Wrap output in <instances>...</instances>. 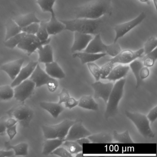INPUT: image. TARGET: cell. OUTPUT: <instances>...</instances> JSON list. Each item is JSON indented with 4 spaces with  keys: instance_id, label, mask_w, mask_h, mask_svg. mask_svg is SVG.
I'll return each instance as SVG.
<instances>
[{
    "instance_id": "1",
    "label": "cell",
    "mask_w": 157,
    "mask_h": 157,
    "mask_svg": "<svg viewBox=\"0 0 157 157\" xmlns=\"http://www.w3.org/2000/svg\"><path fill=\"white\" fill-rule=\"evenodd\" d=\"M111 0H93L74 9L75 18L97 19L112 13Z\"/></svg>"
},
{
    "instance_id": "2",
    "label": "cell",
    "mask_w": 157,
    "mask_h": 157,
    "mask_svg": "<svg viewBox=\"0 0 157 157\" xmlns=\"http://www.w3.org/2000/svg\"><path fill=\"white\" fill-rule=\"evenodd\" d=\"M105 16H104L97 19L75 18L74 20L59 21L66 26L65 30L95 35L103 31L105 26Z\"/></svg>"
},
{
    "instance_id": "3",
    "label": "cell",
    "mask_w": 157,
    "mask_h": 157,
    "mask_svg": "<svg viewBox=\"0 0 157 157\" xmlns=\"http://www.w3.org/2000/svg\"><path fill=\"white\" fill-rule=\"evenodd\" d=\"M125 78H123L114 84L106 103L105 117L106 119L114 117L118 113V104L124 94Z\"/></svg>"
},
{
    "instance_id": "4",
    "label": "cell",
    "mask_w": 157,
    "mask_h": 157,
    "mask_svg": "<svg viewBox=\"0 0 157 157\" xmlns=\"http://www.w3.org/2000/svg\"><path fill=\"white\" fill-rule=\"evenodd\" d=\"M121 51V47L117 43L110 45L105 44L101 37V34L95 35L83 51L88 53H105L111 56L115 57Z\"/></svg>"
},
{
    "instance_id": "5",
    "label": "cell",
    "mask_w": 157,
    "mask_h": 157,
    "mask_svg": "<svg viewBox=\"0 0 157 157\" xmlns=\"http://www.w3.org/2000/svg\"><path fill=\"white\" fill-rule=\"evenodd\" d=\"M75 122L70 119H65L57 124L43 125L42 128L44 136L46 139L58 138L64 140L70 128Z\"/></svg>"
},
{
    "instance_id": "6",
    "label": "cell",
    "mask_w": 157,
    "mask_h": 157,
    "mask_svg": "<svg viewBox=\"0 0 157 157\" xmlns=\"http://www.w3.org/2000/svg\"><path fill=\"white\" fill-rule=\"evenodd\" d=\"M126 116L135 124L140 135L146 138H153L155 137L150 125V122L145 115L138 112L126 111Z\"/></svg>"
},
{
    "instance_id": "7",
    "label": "cell",
    "mask_w": 157,
    "mask_h": 157,
    "mask_svg": "<svg viewBox=\"0 0 157 157\" xmlns=\"http://www.w3.org/2000/svg\"><path fill=\"white\" fill-rule=\"evenodd\" d=\"M29 79L35 83L36 88L47 85L48 90L51 92L56 91L58 87V81L44 71L39 64L37 65Z\"/></svg>"
},
{
    "instance_id": "8",
    "label": "cell",
    "mask_w": 157,
    "mask_h": 157,
    "mask_svg": "<svg viewBox=\"0 0 157 157\" xmlns=\"http://www.w3.org/2000/svg\"><path fill=\"white\" fill-rule=\"evenodd\" d=\"M7 114L16 119L18 123L25 128L29 126L33 117L32 109L24 102L13 106L7 112Z\"/></svg>"
},
{
    "instance_id": "9",
    "label": "cell",
    "mask_w": 157,
    "mask_h": 157,
    "mask_svg": "<svg viewBox=\"0 0 157 157\" xmlns=\"http://www.w3.org/2000/svg\"><path fill=\"white\" fill-rule=\"evenodd\" d=\"M51 38H49L46 41H41L36 35L26 34L17 47L25 51L27 55L30 56L39 48L49 44Z\"/></svg>"
},
{
    "instance_id": "10",
    "label": "cell",
    "mask_w": 157,
    "mask_h": 157,
    "mask_svg": "<svg viewBox=\"0 0 157 157\" xmlns=\"http://www.w3.org/2000/svg\"><path fill=\"white\" fill-rule=\"evenodd\" d=\"M146 17V13L144 12H142L136 18L133 20L115 25L114 28L115 32V37L113 43H117V40L119 38L123 37L133 28L140 24Z\"/></svg>"
},
{
    "instance_id": "11",
    "label": "cell",
    "mask_w": 157,
    "mask_h": 157,
    "mask_svg": "<svg viewBox=\"0 0 157 157\" xmlns=\"http://www.w3.org/2000/svg\"><path fill=\"white\" fill-rule=\"evenodd\" d=\"M35 88V83L30 79H27L15 86L13 89V97L21 102H24L31 97Z\"/></svg>"
},
{
    "instance_id": "12",
    "label": "cell",
    "mask_w": 157,
    "mask_h": 157,
    "mask_svg": "<svg viewBox=\"0 0 157 157\" xmlns=\"http://www.w3.org/2000/svg\"><path fill=\"white\" fill-rule=\"evenodd\" d=\"M143 54L144 49L143 48H140L136 51L126 49L120 51L116 56L111 59L109 61L114 64L116 63L128 64L136 59L141 57Z\"/></svg>"
},
{
    "instance_id": "13",
    "label": "cell",
    "mask_w": 157,
    "mask_h": 157,
    "mask_svg": "<svg viewBox=\"0 0 157 157\" xmlns=\"http://www.w3.org/2000/svg\"><path fill=\"white\" fill-rule=\"evenodd\" d=\"M91 86L94 90V98H101L106 104L113 87V83L112 82L103 83L99 80L92 83Z\"/></svg>"
},
{
    "instance_id": "14",
    "label": "cell",
    "mask_w": 157,
    "mask_h": 157,
    "mask_svg": "<svg viewBox=\"0 0 157 157\" xmlns=\"http://www.w3.org/2000/svg\"><path fill=\"white\" fill-rule=\"evenodd\" d=\"M91 133L82 124L81 122H76L71 127L65 140H77L80 138L88 137Z\"/></svg>"
},
{
    "instance_id": "15",
    "label": "cell",
    "mask_w": 157,
    "mask_h": 157,
    "mask_svg": "<svg viewBox=\"0 0 157 157\" xmlns=\"http://www.w3.org/2000/svg\"><path fill=\"white\" fill-rule=\"evenodd\" d=\"M93 38L92 35L74 32V42L71 48V52L74 53L83 51Z\"/></svg>"
},
{
    "instance_id": "16",
    "label": "cell",
    "mask_w": 157,
    "mask_h": 157,
    "mask_svg": "<svg viewBox=\"0 0 157 157\" xmlns=\"http://www.w3.org/2000/svg\"><path fill=\"white\" fill-rule=\"evenodd\" d=\"M24 59H20L4 64L0 67V69L5 71L13 81L17 77L24 63Z\"/></svg>"
},
{
    "instance_id": "17",
    "label": "cell",
    "mask_w": 157,
    "mask_h": 157,
    "mask_svg": "<svg viewBox=\"0 0 157 157\" xmlns=\"http://www.w3.org/2000/svg\"><path fill=\"white\" fill-rule=\"evenodd\" d=\"M38 64L37 61H32L29 62L24 67L22 68L16 78L12 82L11 86L13 88L24 81L30 78L35 69Z\"/></svg>"
},
{
    "instance_id": "18",
    "label": "cell",
    "mask_w": 157,
    "mask_h": 157,
    "mask_svg": "<svg viewBox=\"0 0 157 157\" xmlns=\"http://www.w3.org/2000/svg\"><path fill=\"white\" fill-rule=\"evenodd\" d=\"M51 14L50 20L48 21L47 29L49 35H56L65 30L66 26L57 19L55 13Z\"/></svg>"
},
{
    "instance_id": "19",
    "label": "cell",
    "mask_w": 157,
    "mask_h": 157,
    "mask_svg": "<svg viewBox=\"0 0 157 157\" xmlns=\"http://www.w3.org/2000/svg\"><path fill=\"white\" fill-rule=\"evenodd\" d=\"M107 56L105 53H88V52H77L73 53L72 57L74 58H78L81 60L82 64H85L90 62H94L101 58Z\"/></svg>"
},
{
    "instance_id": "20",
    "label": "cell",
    "mask_w": 157,
    "mask_h": 157,
    "mask_svg": "<svg viewBox=\"0 0 157 157\" xmlns=\"http://www.w3.org/2000/svg\"><path fill=\"white\" fill-rule=\"evenodd\" d=\"M129 69V66L126 65H119L115 67H114L105 79L113 82L125 78L128 73Z\"/></svg>"
},
{
    "instance_id": "21",
    "label": "cell",
    "mask_w": 157,
    "mask_h": 157,
    "mask_svg": "<svg viewBox=\"0 0 157 157\" xmlns=\"http://www.w3.org/2000/svg\"><path fill=\"white\" fill-rule=\"evenodd\" d=\"M37 52L39 55L38 61L40 63L46 64L54 61L53 48L49 44L39 48Z\"/></svg>"
},
{
    "instance_id": "22",
    "label": "cell",
    "mask_w": 157,
    "mask_h": 157,
    "mask_svg": "<svg viewBox=\"0 0 157 157\" xmlns=\"http://www.w3.org/2000/svg\"><path fill=\"white\" fill-rule=\"evenodd\" d=\"M40 107L48 112L54 118H57L64 110L61 104L51 102L42 101L40 103Z\"/></svg>"
},
{
    "instance_id": "23",
    "label": "cell",
    "mask_w": 157,
    "mask_h": 157,
    "mask_svg": "<svg viewBox=\"0 0 157 157\" xmlns=\"http://www.w3.org/2000/svg\"><path fill=\"white\" fill-rule=\"evenodd\" d=\"M45 64V71L52 78L55 79L65 78L66 74L59 64L56 61Z\"/></svg>"
},
{
    "instance_id": "24",
    "label": "cell",
    "mask_w": 157,
    "mask_h": 157,
    "mask_svg": "<svg viewBox=\"0 0 157 157\" xmlns=\"http://www.w3.org/2000/svg\"><path fill=\"white\" fill-rule=\"evenodd\" d=\"M13 20L21 28L33 23H40L41 21L34 13H30L17 16Z\"/></svg>"
},
{
    "instance_id": "25",
    "label": "cell",
    "mask_w": 157,
    "mask_h": 157,
    "mask_svg": "<svg viewBox=\"0 0 157 157\" xmlns=\"http://www.w3.org/2000/svg\"><path fill=\"white\" fill-rule=\"evenodd\" d=\"M65 140L60 139H47L44 143L42 154L48 155L51 154L57 148L62 145Z\"/></svg>"
},
{
    "instance_id": "26",
    "label": "cell",
    "mask_w": 157,
    "mask_h": 157,
    "mask_svg": "<svg viewBox=\"0 0 157 157\" xmlns=\"http://www.w3.org/2000/svg\"><path fill=\"white\" fill-rule=\"evenodd\" d=\"M4 146L7 150H12L14 151V156H25L28 154V144L26 142H21L16 145H12L10 141H5Z\"/></svg>"
},
{
    "instance_id": "27",
    "label": "cell",
    "mask_w": 157,
    "mask_h": 157,
    "mask_svg": "<svg viewBox=\"0 0 157 157\" xmlns=\"http://www.w3.org/2000/svg\"><path fill=\"white\" fill-rule=\"evenodd\" d=\"M78 106L87 110L94 111L99 110V105L95 102L91 95L82 96L78 101Z\"/></svg>"
},
{
    "instance_id": "28",
    "label": "cell",
    "mask_w": 157,
    "mask_h": 157,
    "mask_svg": "<svg viewBox=\"0 0 157 157\" xmlns=\"http://www.w3.org/2000/svg\"><path fill=\"white\" fill-rule=\"evenodd\" d=\"M93 143H111L113 142V135L107 132H102L91 135L88 137Z\"/></svg>"
},
{
    "instance_id": "29",
    "label": "cell",
    "mask_w": 157,
    "mask_h": 157,
    "mask_svg": "<svg viewBox=\"0 0 157 157\" xmlns=\"http://www.w3.org/2000/svg\"><path fill=\"white\" fill-rule=\"evenodd\" d=\"M5 26L6 32L4 41L22 32V28L15 22L13 19L11 18L8 19L6 22Z\"/></svg>"
},
{
    "instance_id": "30",
    "label": "cell",
    "mask_w": 157,
    "mask_h": 157,
    "mask_svg": "<svg viewBox=\"0 0 157 157\" xmlns=\"http://www.w3.org/2000/svg\"><path fill=\"white\" fill-rule=\"evenodd\" d=\"M144 66L143 62L139 59H136L130 62L129 64V68L131 69L136 81V88H139L142 82V80L140 76V72L141 68Z\"/></svg>"
},
{
    "instance_id": "31",
    "label": "cell",
    "mask_w": 157,
    "mask_h": 157,
    "mask_svg": "<svg viewBox=\"0 0 157 157\" xmlns=\"http://www.w3.org/2000/svg\"><path fill=\"white\" fill-rule=\"evenodd\" d=\"M62 145L71 154H77L82 151V146L79 145L76 140H65Z\"/></svg>"
},
{
    "instance_id": "32",
    "label": "cell",
    "mask_w": 157,
    "mask_h": 157,
    "mask_svg": "<svg viewBox=\"0 0 157 157\" xmlns=\"http://www.w3.org/2000/svg\"><path fill=\"white\" fill-rule=\"evenodd\" d=\"M113 138L115 141L119 143H134L129 135L128 130H125L123 133H119L114 130L113 133Z\"/></svg>"
},
{
    "instance_id": "33",
    "label": "cell",
    "mask_w": 157,
    "mask_h": 157,
    "mask_svg": "<svg viewBox=\"0 0 157 157\" xmlns=\"http://www.w3.org/2000/svg\"><path fill=\"white\" fill-rule=\"evenodd\" d=\"M14 96V90L11 85L0 86V100L8 101Z\"/></svg>"
},
{
    "instance_id": "34",
    "label": "cell",
    "mask_w": 157,
    "mask_h": 157,
    "mask_svg": "<svg viewBox=\"0 0 157 157\" xmlns=\"http://www.w3.org/2000/svg\"><path fill=\"white\" fill-rule=\"evenodd\" d=\"M26 34L23 32H21L20 33L12 36L6 40L4 42V45L6 47L10 48H13L17 46L18 44L21 43V41L23 39Z\"/></svg>"
},
{
    "instance_id": "35",
    "label": "cell",
    "mask_w": 157,
    "mask_h": 157,
    "mask_svg": "<svg viewBox=\"0 0 157 157\" xmlns=\"http://www.w3.org/2000/svg\"><path fill=\"white\" fill-rule=\"evenodd\" d=\"M56 0H36V3L39 5L44 12L55 13L53 7Z\"/></svg>"
},
{
    "instance_id": "36",
    "label": "cell",
    "mask_w": 157,
    "mask_h": 157,
    "mask_svg": "<svg viewBox=\"0 0 157 157\" xmlns=\"http://www.w3.org/2000/svg\"><path fill=\"white\" fill-rule=\"evenodd\" d=\"M47 22L48 21H41L39 23V28L36 35L40 41H46L49 38V35L47 29Z\"/></svg>"
},
{
    "instance_id": "37",
    "label": "cell",
    "mask_w": 157,
    "mask_h": 157,
    "mask_svg": "<svg viewBox=\"0 0 157 157\" xmlns=\"http://www.w3.org/2000/svg\"><path fill=\"white\" fill-rule=\"evenodd\" d=\"M157 59V48H156L150 53L146 55V56L143 58L142 62L144 66L150 67L154 65Z\"/></svg>"
},
{
    "instance_id": "38",
    "label": "cell",
    "mask_w": 157,
    "mask_h": 157,
    "mask_svg": "<svg viewBox=\"0 0 157 157\" xmlns=\"http://www.w3.org/2000/svg\"><path fill=\"white\" fill-rule=\"evenodd\" d=\"M157 38L154 36H150L144 45V54L146 55L153 51L157 48Z\"/></svg>"
},
{
    "instance_id": "39",
    "label": "cell",
    "mask_w": 157,
    "mask_h": 157,
    "mask_svg": "<svg viewBox=\"0 0 157 157\" xmlns=\"http://www.w3.org/2000/svg\"><path fill=\"white\" fill-rule=\"evenodd\" d=\"M114 67V64L109 61V62L104 65L101 67L100 68L101 71V78L105 79V78L110 74L111 71Z\"/></svg>"
},
{
    "instance_id": "40",
    "label": "cell",
    "mask_w": 157,
    "mask_h": 157,
    "mask_svg": "<svg viewBox=\"0 0 157 157\" xmlns=\"http://www.w3.org/2000/svg\"><path fill=\"white\" fill-rule=\"evenodd\" d=\"M87 66L91 73L94 77L96 81H99L101 78V71L100 67L94 62H90L87 63Z\"/></svg>"
},
{
    "instance_id": "41",
    "label": "cell",
    "mask_w": 157,
    "mask_h": 157,
    "mask_svg": "<svg viewBox=\"0 0 157 157\" xmlns=\"http://www.w3.org/2000/svg\"><path fill=\"white\" fill-rule=\"evenodd\" d=\"M39 23H33L22 28L21 32L26 34L36 35L39 28Z\"/></svg>"
},
{
    "instance_id": "42",
    "label": "cell",
    "mask_w": 157,
    "mask_h": 157,
    "mask_svg": "<svg viewBox=\"0 0 157 157\" xmlns=\"http://www.w3.org/2000/svg\"><path fill=\"white\" fill-rule=\"evenodd\" d=\"M51 154L57 155L62 157H71L72 154L70 153L64 147H60L57 148L56 150L54 151Z\"/></svg>"
},
{
    "instance_id": "43",
    "label": "cell",
    "mask_w": 157,
    "mask_h": 157,
    "mask_svg": "<svg viewBox=\"0 0 157 157\" xmlns=\"http://www.w3.org/2000/svg\"><path fill=\"white\" fill-rule=\"evenodd\" d=\"M59 101L58 103L61 104L67 101L70 97L68 90L65 88L62 89V90L59 94Z\"/></svg>"
},
{
    "instance_id": "44",
    "label": "cell",
    "mask_w": 157,
    "mask_h": 157,
    "mask_svg": "<svg viewBox=\"0 0 157 157\" xmlns=\"http://www.w3.org/2000/svg\"><path fill=\"white\" fill-rule=\"evenodd\" d=\"M147 117L151 123H154L156 121L157 118V105H156L150 110Z\"/></svg>"
},
{
    "instance_id": "45",
    "label": "cell",
    "mask_w": 157,
    "mask_h": 157,
    "mask_svg": "<svg viewBox=\"0 0 157 157\" xmlns=\"http://www.w3.org/2000/svg\"><path fill=\"white\" fill-rule=\"evenodd\" d=\"M78 101L76 100L75 98L70 97L69 99L64 103L65 107L69 109H72L78 105Z\"/></svg>"
},
{
    "instance_id": "46",
    "label": "cell",
    "mask_w": 157,
    "mask_h": 157,
    "mask_svg": "<svg viewBox=\"0 0 157 157\" xmlns=\"http://www.w3.org/2000/svg\"><path fill=\"white\" fill-rule=\"evenodd\" d=\"M7 117L6 116L0 118V136H5L6 134V128L5 121Z\"/></svg>"
},
{
    "instance_id": "47",
    "label": "cell",
    "mask_w": 157,
    "mask_h": 157,
    "mask_svg": "<svg viewBox=\"0 0 157 157\" xmlns=\"http://www.w3.org/2000/svg\"><path fill=\"white\" fill-rule=\"evenodd\" d=\"M17 124L13 126L7 128L6 129V133L8 134L11 140L13 139L17 134Z\"/></svg>"
},
{
    "instance_id": "48",
    "label": "cell",
    "mask_w": 157,
    "mask_h": 157,
    "mask_svg": "<svg viewBox=\"0 0 157 157\" xmlns=\"http://www.w3.org/2000/svg\"><path fill=\"white\" fill-rule=\"evenodd\" d=\"M150 74V70L147 67L143 66L141 68L140 72V76L141 79L143 80L148 77Z\"/></svg>"
},
{
    "instance_id": "49",
    "label": "cell",
    "mask_w": 157,
    "mask_h": 157,
    "mask_svg": "<svg viewBox=\"0 0 157 157\" xmlns=\"http://www.w3.org/2000/svg\"><path fill=\"white\" fill-rule=\"evenodd\" d=\"M14 151L12 150H4L0 149V157H13Z\"/></svg>"
},
{
    "instance_id": "50",
    "label": "cell",
    "mask_w": 157,
    "mask_h": 157,
    "mask_svg": "<svg viewBox=\"0 0 157 157\" xmlns=\"http://www.w3.org/2000/svg\"><path fill=\"white\" fill-rule=\"evenodd\" d=\"M18 123V122L17 120L13 117H11L10 118H7L5 121V124H6L7 128L17 124Z\"/></svg>"
},
{
    "instance_id": "51",
    "label": "cell",
    "mask_w": 157,
    "mask_h": 157,
    "mask_svg": "<svg viewBox=\"0 0 157 157\" xmlns=\"http://www.w3.org/2000/svg\"><path fill=\"white\" fill-rule=\"evenodd\" d=\"M76 141L78 142V143L79 145L82 146V145L84 144H90V143H91L90 140H89L88 137L82 138H80L78 140Z\"/></svg>"
},
{
    "instance_id": "52",
    "label": "cell",
    "mask_w": 157,
    "mask_h": 157,
    "mask_svg": "<svg viewBox=\"0 0 157 157\" xmlns=\"http://www.w3.org/2000/svg\"><path fill=\"white\" fill-rule=\"evenodd\" d=\"M82 153H81V152H78V153H77V154H76V156L77 157H81V156H82Z\"/></svg>"
},
{
    "instance_id": "53",
    "label": "cell",
    "mask_w": 157,
    "mask_h": 157,
    "mask_svg": "<svg viewBox=\"0 0 157 157\" xmlns=\"http://www.w3.org/2000/svg\"><path fill=\"white\" fill-rule=\"evenodd\" d=\"M141 2H147V3H148L149 1L150 0H139Z\"/></svg>"
}]
</instances>
